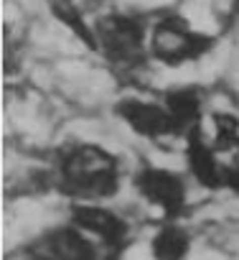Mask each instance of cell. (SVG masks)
<instances>
[{
    "label": "cell",
    "mask_w": 239,
    "mask_h": 260,
    "mask_svg": "<svg viewBox=\"0 0 239 260\" xmlns=\"http://www.w3.org/2000/svg\"><path fill=\"white\" fill-rule=\"evenodd\" d=\"M49 171L54 191L66 204L114 202L133 176L128 161L97 138H66L54 151Z\"/></svg>",
    "instance_id": "cell-1"
},
{
    "label": "cell",
    "mask_w": 239,
    "mask_h": 260,
    "mask_svg": "<svg viewBox=\"0 0 239 260\" xmlns=\"http://www.w3.org/2000/svg\"><path fill=\"white\" fill-rule=\"evenodd\" d=\"M112 257L94 237L76 227L66 214L41 224L18 245V260H107Z\"/></svg>",
    "instance_id": "cell-4"
},
{
    "label": "cell",
    "mask_w": 239,
    "mask_h": 260,
    "mask_svg": "<svg viewBox=\"0 0 239 260\" xmlns=\"http://www.w3.org/2000/svg\"><path fill=\"white\" fill-rule=\"evenodd\" d=\"M193 232L178 219H163L148 237L150 260H188Z\"/></svg>",
    "instance_id": "cell-7"
},
{
    "label": "cell",
    "mask_w": 239,
    "mask_h": 260,
    "mask_svg": "<svg viewBox=\"0 0 239 260\" xmlns=\"http://www.w3.org/2000/svg\"><path fill=\"white\" fill-rule=\"evenodd\" d=\"M112 115L125 125L130 136H135L155 148L173 151L176 143H181V146L186 143V133L176 122V117L168 110L163 97L125 92L114 100Z\"/></svg>",
    "instance_id": "cell-3"
},
{
    "label": "cell",
    "mask_w": 239,
    "mask_h": 260,
    "mask_svg": "<svg viewBox=\"0 0 239 260\" xmlns=\"http://www.w3.org/2000/svg\"><path fill=\"white\" fill-rule=\"evenodd\" d=\"M191 176L166 164H143L133 169L130 189L148 207L163 214V219H178L191 204Z\"/></svg>",
    "instance_id": "cell-5"
},
{
    "label": "cell",
    "mask_w": 239,
    "mask_h": 260,
    "mask_svg": "<svg viewBox=\"0 0 239 260\" xmlns=\"http://www.w3.org/2000/svg\"><path fill=\"white\" fill-rule=\"evenodd\" d=\"M76 227L94 237L109 255H117L130 247L135 237V222L114 202H76L66 204L64 212Z\"/></svg>",
    "instance_id": "cell-6"
},
{
    "label": "cell",
    "mask_w": 239,
    "mask_h": 260,
    "mask_svg": "<svg viewBox=\"0 0 239 260\" xmlns=\"http://www.w3.org/2000/svg\"><path fill=\"white\" fill-rule=\"evenodd\" d=\"M216 41L219 36L214 31H206L183 8L176 6L150 18L148 61L168 72H181L209 59L216 49Z\"/></svg>",
    "instance_id": "cell-2"
}]
</instances>
